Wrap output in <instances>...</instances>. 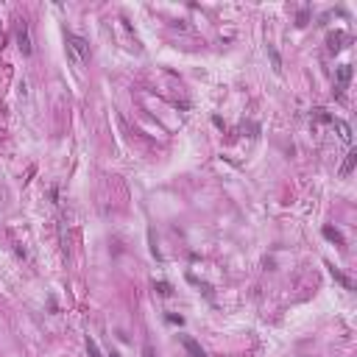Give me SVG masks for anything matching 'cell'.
<instances>
[{
	"instance_id": "obj_6",
	"label": "cell",
	"mask_w": 357,
	"mask_h": 357,
	"mask_svg": "<svg viewBox=\"0 0 357 357\" xmlns=\"http://www.w3.org/2000/svg\"><path fill=\"white\" fill-rule=\"evenodd\" d=\"M329 273H332V279H335V282H340V285H343L346 290H354V285H351V279H346V276H343V273L338 271V268H332V265H329Z\"/></svg>"
},
{
	"instance_id": "obj_11",
	"label": "cell",
	"mask_w": 357,
	"mask_h": 357,
	"mask_svg": "<svg viewBox=\"0 0 357 357\" xmlns=\"http://www.w3.org/2000/svg\"><path fill=\"white\" fill-rule=\"evenodd\" d=\"M340 39H343V34H332V37H329V51H340V48H338Z\"/></svg>"
},
{
	"instance_id": "obj_1",
	"label": "cell",
	"mask_w": 357,
	"mask_h": 357,
	"mask_svg": "<svg viewBox=\"0 0 357 357\" xmlns=\"http://www.w3.org/2000/svg\"><path fill=\"white\" fill-rule=\"evenodd\" d=\"M67 56H70L73 65H84L87 59H90V45H87L84 37H78V34H67Z\"/></svg>"
},
{
	"instance_id": "obj_8",
	"label": "cell",
	"mask_w": 357,
	"mask_h": 357,
	"mask_svg": "<svg viewBox=\"0 0 357 357\" xmlns=\"http://www.w3.org/2000/svg\"><path fill=\"white\" fill-rule=\"evenodd\" d=\"M324 237L326 240H335L338 246H343V234L338 232V229H332V226H324Z\"/></svg>"
},
{
	"instance_id": "obj_5",
	"label": "cell",
	"mask_w": 357,
	"mask_h": 357,
	"mask_svg": "<svg viewBox=\"0 0 357 357\" xmlns=\"http://www.w3.org/2000/svg\"><path fill=\"white\" fill-rule=\"evenodd\" d=\"M332 123H335V129H338L340 140H343L346 145H351V126L346 123V120H332Z\"/></svg>"
},
{
	"instance_id": "obj_9",
	"label": "cell",
	"mask_w": 357,
	"mask_h": 357,
	"mask_svg": "<svg viewBox=\"0 0 357 357\" xmlns=\"http://www.w3.org/2000/svg\"><path fill=\"white\" fill-rule=\"evenodd\" d=\"M268 56H271V65H273V70H276V73H282V59H279V53H276V48H273V45H268Z\"/></svg>"
},
{
	"instance_id": "obj_7",
	"label": "cell",
	"mask_w": 357,
	"mask_h": 357,
	"mask_svg": "<svg viewBox=\"0 0 357 357\" xmlns=\"http://www.w3.org/2000/svg\"><path fill=\"white\" fill-rule=\"evenodd\" d=\"M354 162H357V154H354V151H349V154H346L343 168H340V176H349L351 170H354Z\"/></svg>"
},
{
	"instance_id": "obj_10",
	"label": "cell",
	"mask_w": 357,
	"mask_h": 357,
	"mask_svg": "<svg viewBox=\"0 0 357 357\" xmlns=\"http://www.w3.org/2000/svg\"><path fill=\"white\" fill-rule=\"evenodd\" d=\"M84 343H87V354H90V357H101V349H98V343L90 338V335H87V340H84Z\"/></svg>"
},
{
	"instance_id": "obj_3",
	"label": "cell",
	"mask_w": 357,
	"mask_h": 357,
	"mask_svg": "<svg viewBox=\"0 0 357 357\" xmlns=\"http://www.w3.org/2000/svg\"><path fill=\"white\" fill-rule=\"evenodd\" d=\"M335 81H338V95L349 87V81H351V67L349 65H340L338 70H335Z\"/></svg>"
},
{
	"instance_id": "obj_2",
	"label": "cell",
	"mask_w": 357,
	"mask_h": 357,
	"mask_svg": "<svg viewBox=\"0 0 357 357\" xmlns=\"http://www.w3.org/2000/svg\"><path fill=\"white\" fill-rule=\"evenodd\" d=\"M182 346H184V351H187L190 357H207V351L201 349V343H198V340L195 338H190V335H182Z\"/></svg>"
},
{
	"instance_id": "obj_13",
	"label": "cell",
	"mask_w": 357,
	"mask_h": 357,
	"mask_svg": "<svg viewBox=\"0 0 357 357\" xmlns=\"http://www.w3.org/2000/svg\"><path fill=\"white\" fill-rule=\"evenodd\" d=\"M109 357H120V351H109Z\"/></svg>"
},
{
	"instance_id": "obj_4",
	"label": "cell",
	"mask_w": 357,
	"mask_h": 357,
	"mask_svg": "<svg viewBox=\"0 0 357 357\" xmlns=\"http://www.w3.org/2000/svg\"><path fill=\"white\" fill-rule=\"evenodd\" d=\"M17 42H20V51H23V56H31V39H28V28H26V26L17 31Z\"/></svg>"
},
{
	"instance_id": "obj_12",
	"label": "cell",
	"mask_w": 357,
	"mask_h": 357,
	"mask_svg": "<svg viewBox=\"0 0 357 357\" xmlns=\"http://www.w3.org/2000/svg\"><path fill=\"white\" fill-rule=\"evenodd\" d=\"M154 287L162 293V296H170V285H168V282H154Z\"/></svg>"
}]
</instances>
